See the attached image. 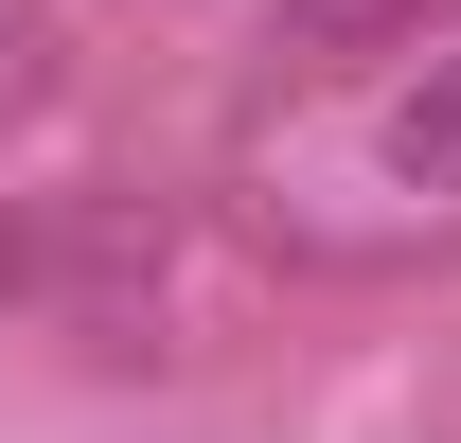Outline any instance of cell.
Listing matches in <instances>:
<instances>
[{
    "label": "cell",
    "instance_id": "obj_1",
    "mask_svg": "<svg viewBox=\"0 0 461 443\" xmlns=\"http://www.w3.org/2000/svg\"><path fill=\"white\" fill-rule=\"evenodd\" d=\"M373 160L408 177V195H426V213H461V54H426L391 89V124H373Z\"/></svg>",
    "mask_w": 461,
    "mask_h": 443
},
{
    "label": "cell",
    "instance_id": "obj_2",
    "mask_svg": "<svg viewBox=\"0 0 461 443\" xmlns=\"http://www.w3.org/2000/svg\"><path fill=\"white\" fill-rule=\"evenodd\" d=\"M444 0H285V36L302 54H391V36H426Z\"/></svg>",
    "mask_w": 461,
    "mask_h": 443
}]
</instances>
